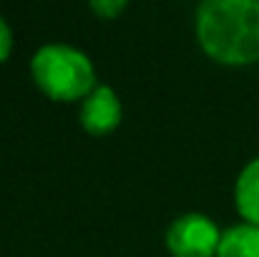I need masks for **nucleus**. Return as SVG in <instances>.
Listing matches in <instances>:
<instances>
[{
    "mask_svg": "<svg viewBox=\"0 0 259 257\" xmlns=\"http://www.w3.org/2000/svg\"><path fill=\"white\" fill-rule=\"evenodd\" d=\"M199 48L222 66L259 63V0H206L196 8Z\"/></svg>",
    "mask_w": 259,
    "mask_h": 257,
    "instance_id": "f257e3e1",
    "label": "nucleus"
},
{
    "mask_svg": "<svg viewBox=\"0 0 259 257\" xmlns=\"http://www.w3.org/2000/svg\"><path fill=\"white\" fill-rule=\"evenodd\" d=\"M217 257H259V227L234 225L222 235Z\"/></svg>",
    "mask_w": 259,
    "mask_h": 257,
    "instance_id": "423d86ee",
    "label": "nucleus"
},
{
    "mask_svg": "<svg viewBox=\"0 0 259 257\" xmlns=\"http://www.w3.org/2000/svg\"><path fill=\"white\" fill-rule=\"evenodd\" d=\"M13 53V30L8 25V20L0 15V63H5Z\"/></svg>",
    "mask_w": 259,
    "mask_h": 257,
    "instance_id": "6e6552de",
    "label": "nucleus"
},
{
    "mask_svg": "<svg viewBox=\"0 0 259 257\" xmlns=\"http://www.w3.org/2000/svg\"><path fill=\"white\" fill-rule=\"evenodd\" d=\"M222 235L211 217L189 212L176 217L166 230V250L171 257H217Z\"/></svg>",
    "mask_w": 259,
    "mask_h": 257,
    "instance_id": "7ed1b4c3",
    "label": "nucleus"
},
{
    "mask_svg": "<svg viewBox=\"0 0 259 257\" xmlns=\"http://www.w3.org/2000/svg\"><path fill=\"white\" fill-rule=\"evenodd\" d=\"M128 5L123 0H93L91 3V10L101 18V20H113L116 15H121Z\"/></svg>",
    "mask_w": 259,
    "mask_h": 257,
    "instance_id": "0eeeda50",
    "label": "nucleus"
},
{
    "mask_svg": "<svg viewBox=\"0 0 259 257\" xmlns=\"http://www.w3.org/2000/svg\"><path fill=\"white\" fill-rule=\"evenodd\" d=\"M234 204L244 225L259 227V157L247 162L234 184Z\"/></svg>",
    "mask_w": 259,
    "mask_h": 257,
    "instance_id": "39448f33",
    "label": "nucleus"
},
{
    "mask_svg": "<svg viewBox=\"0 0 259 257\" xmlns=\"http://www.w3.org/2000/svg\"><path fill=\"white\" fill-rule=\"evenodd\" d=\"M81 126L91 136H108L121 126L123 119V106L118 93L106 84H98L86 98L81 101L78 111Z\"/></svg>",
    "mask_w": 259,
    "mask_h": 257,
    "instance_id": "20e7f679",
    "label": "nucleus"
},
{
    "mask_svg": "<svg viewBox=\"0 0 259 257\" xmlns=\"http://www.w3.org/2000/svg\"><path fill=\"white\" fill-rule=\"evenodd\" d=\"M30 76L53 101H83L98 86L91 58L66 43L40 46L30 58Z\"/></svg>",
    "mask_w": 259,
    "mask_h": 257,
    "instance_id": "f03ea898",
    "label": "nucleus"
}]
</instances>
